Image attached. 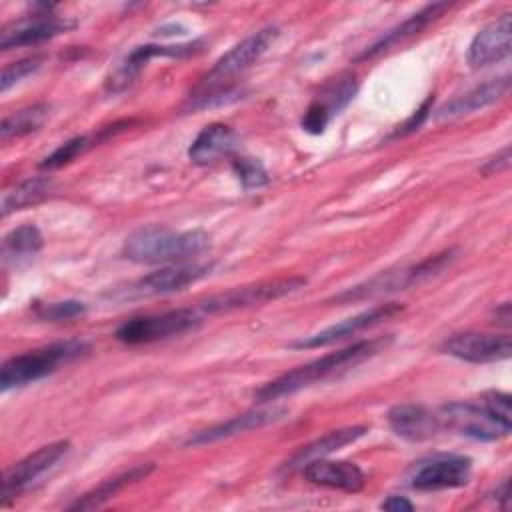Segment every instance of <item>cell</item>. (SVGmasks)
Here are the masks:
<instances>
[{
	"instance_id": "36",
	"label": "cell",
	"mask_w": 512,
	"mask_h": 512,
	"mask_svg": "<svg viewBox=\"0 0 512 512\" xmlns=\"http://www.w3.org/2000/svg\"><path fill=\"white\" fill-rule=\"evenodd\" d=\"M510 164V148L504 146L494 158L486 160V164L482 166V174H494V172H502L506 170Z\"/></svg>"
},
{
	"instance_id": "4",
	"label": "cell",
	"mask_w": 512,
	"mask_h": 512,
	"mask_svg": "<svg viewBox=\"0 0 512 512\" xmlns=\"http://www.w3.org/2000/svg\"><path fill=\"white\" fill-rule=\"evenodd\" d=\"M202 312L196 308H176L162 314L150 316H136L126 320L116 330V340L136 346V344H150L156 340H164L170 336H178L182 332L192 330L202 322Z\"/></svg>"
},
{
	"instance_id": "2",
	"label": "cell",
	"mask_w": 512,
	"mask_h": 512,
	"mask_svg": "<svg viewBox=\"0 0 512 512\" xmlns=\"http://www.w3.org/2000/svg\"><path fill=\"white\" fill-rule=\"evenodd\" d=\"M210 248V236L204 230H170L146 226L132 232L122 246L128 260L138 264L184 262Z\"/></svg>"
},
{
	"instance_id": "20",
	"label": "cell",
	"mask_w": 512,
	"mask_h": 512,
	"mask_svg": "<svg viewBox=\"0 0 512 512\" xmlns=\"http://www.w3.org/2000/svg\"><path fill=\"white\" fill-rule=\"evenodd\" d=\"M510 90V76L504 74V76H498V78H492L472 90H468L466 94L446 102L444 106L438 108L436 112V118L438 120H444V118H454V116H464V114H472L476 110H482L490 104H494L496 100H500L506 92Z\"/></svg>"
},
{
	"instance_id": "25",
	"label": "cell",
	"mask_w": 512,
	"mask_h": 512,
	"mask_svg": "<svg viewBox=\"0 0 512 512\" xmlns=\"http://www.w3.org/2000/svg\"><path fill=\"white\" fill-rule=\"evenodd\" d=\"M52 188V182L44 176H34L26 178L20 184H16L12 190L4 192L2 202H0V212L2 216H8L16 210H24L28 206H34L42 202Z\"/></svg>"
},
{
	"instance_id": "17",
	"label": "cell",
	"mask_w": 512,
	"mask_h": 512,
	"mask_svg": "<svg viewBox=\"0 0 512 512\" xmlns=\"http://www.w3.org/2000/svg\"><path fill=\"white\" fill-rule=\"evenodd\" d=\"M388 424L396 436L410 442H422L432 438L440 430L442 422L424 406L396 404L388 412Z\"/></svg>"
},
{
	"instance_id": "15",
	"label": "cell",
	"mask_w": 512,
	"mask_h": 512,
	"mask_svg": "<svg viewBox=\"0 0 512 512\" xmlns=\"http://www.w3.org/2000/svg\"><path fill=\"white\" fill-rule=\"evenodd\" d=\"M198 42H190V44H174V46H158V44H144L134 48L130 54H126V58L112 70V74L106 78V88L110 92H120L124 88H128L138 74L142 72V68L156 56H188L194 54L198 50Z\"/></svg>"
},
{
	"instance_id": "34",
	"label": "cell",
	"mask_w": 512,
	"mask_h": 512,
	"mask_svg": "<svg viewBox=\"0 0 512 512\" xmlns=\"http://www.w3.org/2000/svg\"><path fill=\"white\" fill-rule=\"evenodd\" d=\"M330 118H332L330 110H328L320 100H316V102H312V104L308 106V110L304 112V116H302V128H304L306 132H310V134H322L324 128L328 126Z\"/></svg>"
},
{
	"instance_id": "9",
	"label": "cell",
	"mask_w": 512,
	"mask_h": 512,
	"mask_svg": "<svg viewBox=\"0 0 512 512\" xmlns=\"http://www.w3.org/2000/svg\"><path fill=\"white\" fill-rule=\"evenodd\" d=\"M438 418L458 434L484 442L508 436L512 430L498 422L482 404L472 402H450L442 406V414Z\"/></svg>"
},
{
	"instance_id": "8",
	"label": "cell",
	"mask_w": 512,
	"mask_h": 512,
	"mask_svg": "<svg viewBox=\"0 0 512 512\" xmlns=\"http://www.w3.org/2000/svg\"><path fill=\"white\" fill-rule=\"evenodd\" d=\"M472 472V460L460 454H438L422 460L410 474V486L416 490H446L466 486Z\"/></svg>"
},
{
	"instance_id": "10",
	"label": "cell",
	"mask_w": 512,
	"mask_h": 512,
	"mask_svg": "<svg viewBox=\"0 0 512 512\" xmlns=\"http://www.w3.org/2000/svg\"><path fill=\"white\" fill-rule=\"evenodd\" d=\"M76 26L74 20L56 16L50 10L26 16L2 28L0 32V48H22V46H36L40 42L52 40Z\"/></svg>"
},
{
	"instance_id": "7",
	"label": "cell",
	"mask_w": 512,
	"mask_h": 512,
	"mask_svg": "<svg viewBox=\"0 0 512 512\" xmlns=\"http://www.w3.org/2000/svg\"><path fill=\"white\" fill-rule=\"evenodd\" d=\"M70 448L68 440H58L52 444H46L32 454L24 456L16 464H12L2 478V496L0 502L6 506L12 498L28 490L42 474H46Z\"/></svg>"
},
{
	"instance_id": "31",
	"label": "cell",
	"mask_w": 512,
	"mask_h": 512,
	"mask_svg": "<svg viewBox=\"0 0 512 512\" xmlns=\"http://www.w3.org/2000/svg\"><path fill=\"white\" fill-rule=\"evenodd\" d=\"M86 306L78 300H62V302H50L44 304L36 310L38 318L50 320V322H60V320H70L76 316H82Z\"/></svg>"
},
{
	"instance_id": "5",
	"label": "cell",
	"mask_w": 512,
	"mask_h": 512,
	"mask_svg": "<svg viewBox=\"0 0 512 512\" xmlns=\"http://www.w3.org/2000/svg\"><path fill=\"white\" fill-rule=\"evenodd\" d=\"M304 284H306L304 276H284V278L262 280L246 286H236L216 296H210L208 300L198 304V310L202 314H220V312H232L248 306H258V304H266L282 296H288L300 290Z\"/></svg>"
},
{
	"instance_id": "1",
	"label": "cell",
	"mask_w": 512,
	"mask_h": 512,
	"mask_svg": "<svg viewBox=\"0 0 512 512\" xmlns=\"http://www.w3.org/2000/svg\"><path fill=\"white\" fill-rule=\"evenodd\" d=\"M392 342V336L386 338H370V340H360L354 342L346 348H340L336 352L324 354L322 358H316L304 366H298L282 376H278L276 380L264 384L262 388L256 390L254 398L258 402H272L278 400L282 396L294 394L314 382H322L342 370H348L372 356H376L378 352H382L388 344Z\"/></svg>"
},
{
	"instance_id": "23",
	"label": "cell",
	"mask_w": 512,
	"mask_h": 512,
	"mask_svg": "<svg viewBox=\"0 0 512 512\" xmlns=\"http://www.w3.org/2000/svg\"><path fill=\"white\" fill-rule=\"evenodd\" d=\"M368 432L366 426H346V428H338V430H332L320 438H316L314 442L298 448L290 460L286 462V468L292 470V468H298V466H304L308 464L310 460H316V458H324L326 454L330 452H336L352 442H356L358 438H362L364 434Z\"/></svg>"
},
{
	"instance_id": "24",
	"label": "cell",
	"mask_w": 512,
	"mask_h": 512,
	"mask_svg": "<svg viewBox=\"0 0 512 512\" xmlns=\"http://www.w3.org/2000/svg\"><path fill=\"white\" fill-rule=\"evenodd\" d=\"M154 470L152 464H138L114 478H108V480H102L94 490L86 492L82 498H78L70 510H94L98 506H102L104 502H108L110 498H114L118 492H122L126 486L138 482V480H144L150 472Z\"/></svg>"
},
{
	"instance_id": "3",
	"label": "cell",
	"mask_w": 512,
	"mask_h": 512,
	"mask_svg": "<svg viewBox=\"0 0 512 512\" xmlns=\"http://www.w3.org/2000/svg\"><path fill=\"white\" fill-rule=\"evenodd\" d=\"M86 350L88 344L82 340H62L38 350L12 356L0 368V388L10 390L32 384L56 372L62 364L80 358L82 354H86Z\"/></svg>"
},
{
	"instance_id": "26",
	"label": "cell",
	"mask_w": 512,
	"mask_h": 512,
	"mask_svg": "<svg viewBox=\"0 0 512 512\" xmlns=\"http://www.w3.org/2000/svg\"><path fill=\"white\" fill-rule=\"evenodd\" d=\"M44 240L40 230L34 224H22L10 230L2 240V258L4 262H20L40 252Z\"/></svg>"
},
{
	"instance_id": "11",
	"label": "cell",
	"mask_w": 512,
	"mask_h": 512,
	"mask_svg": "<svg viewBox=\"0 0 512 512\" xmlns=\"http://www.w3.org/2000/svg\"><path fill=\"white\" fill-rule=\"evenodd\" d=\"M444 354L472 364L500 362L510 358L512 340L508 334H482V332H460L446 338L440 346Z\"/></svg>"
},
{
	"instance_id": "29",
	"label": "cell",
	"mask_w": 512,
	"mask_h": 512,
	"mask_svg": "<svg viewBox=\"0 0 512 512\" xmlns=\"http://www.w3.org/2000/svg\"><path fill=\"white\" fill-rule=\"evenodd\" d=\"M358 90V82L354 74H342L340 78H336L322 94L320 102L330 110V114H338L356 94Z\"/></svg>"
},
{
	"instance_id": "14",
	"label": "cell",
	"mask_w": 512,
	"mask_h": 512,
	"mask_svg": "<svg viewBox=\"0 0 512 512\" xmlns=\"http://www.w3.org/2000/svg\"><path fill=\"white\" fill-rule=\"evenodd\" d=\"M512 50V18L502 14L486 24L470 42L468 64L472 68H484L504 60Z\"/></svg>"
},
{
	"instance_id": "27",
	"label": "cell",
	"mask_w": 512,
	"mask_h": 512,
	"mask_svg": "<svg viewBox=\"0 0 512 512\" xmlns=\"http://www.w3.org/2000/svg\"><path fill=\"white\" fill-rule=\"evenodd\" d=\"M48 112H50V106L46 102H38L6 116L0 124V138L10 140V138H20L30 132H36L48 118Z\"/></svg>"
},
{
	"instance_id": "28",
	"label": "cell",
	"mask_w": 512,
	"mask_h": 512,
	"mask_svg": "<svg viewBox=\"0 0 512 512\" xmlns=\"http://www.w3.org/2000/svg\"><path fill=\"white\" fill-rule=\"evenodd\" d=\"M96 142H98V136H96V134H94V136H86V134L74 136V138L66 140L64 144H60L52 154H48V156L40 162V168H44V170L60 168V166L72 162L78 154H82L86 148H90V146L96 144Z\"/></svg>"
},
{
	"instance_id": "35",
	"label": "cell",
	"mask_w": 512,
	"mask_h": 512,
	"mask_svg": "<svg viewBox=\"0 0 512 512\" xmlns=\"http://www.w3.org/2000/svg\"><path fill=\"white\" fill-rule=\"evenodd\" d=\"M430 110H432V96L426 98L424 104H422L402 126H398V130H396L392 136H406V134L418 130V128L422 126V122L428 118V112H430Z\"/></svg>"
},
{
	"instance_id": "22",
	"label": "cell",
	"mask_w": 512,
	"mask_h": 512,
	"mask_svg": "<svg viewBox=\"0 0 512 512\" xmlns=\"http://www.w3.org/2000/svg\"><path fill=\"white\" fill-rule=\"evenodd\" d=\"M412 284H420L414 266L398 268V270H386V272H380V274L372 276L364 284H358V286L338 294L334 300L336 302H358V300L374 298V296H380V294L404 290Z\"/></svg>"
},
{
	"instance_id": "39",
	"label": "cell",
	"mask_w": 512,
	"mask_h": 512,
	"mask_svg": "<svg viewBox=\"0 0 512 512\" xmlns=\"http://www.w3.org/2000/svg\"><path fill=\"white\" fill-rule=\"evenodd\" d=\"M496 320L500 322V324H504V326H508L510 322V304L508 302H504L500 308H496Z\"/></svg>"
},
{
	"instance_id": "12",
	"label": "cell",
	"mask_w": 512,
	"mask_h": 512,
	"mask_svg": "<svg viewBox=\"0 0 512 512\" xmlns=\"http://www.w3.org/2000/svg\"><path fill=\"white\" fill-rule=\"evenodd\" d=\"M404 310L402 304H396V302H388V304H378L370 310H364L356 316H350L338 324H332L316 334H310V336H304L296 342H292V348H320V346H328V344H334L338 340H344L348 336H354L366 328H372L380 322H386L394 316H398L400 312Z\"/></svg>"
},
{
	"instance_id": "38",
	"label": "cell",
	"mask_w": 512,
	"mask_h": 512,
	"mask_svg": "<svg viewBox=\"0 0 512 512\" xmlns=\"http://www.w3.org/2000/svg\"><path fill=\"white\" fill-rule=\"evenodd\" d=\"M496 500L502 502V508H508V502H510V484H508V480H504L502 486L496 490Z\"/></svg>"
},
{
	"instance_id": "19",
	"label": "cell",
	"mask_w": 512,
	"mask_h": 512,
	"mask_svg": "<svg viewBox=\"0 0 512 512\" xmlns=\"http://www.w3.org/2000/svg\"><path fill=\"white\" fill-rule=\"evenodd\" d=\"M450 8L448 2H432V4H426L422 10L414 12L410 18H406L402 24L390 28L384 36H380L374 44H370L356 60H368V58H374L386 50H390L392 46L412 38L414 34L422 32L430 22H434L436 18H440L446 10Z\"/></svg>"
},
{
	"instance_id": "13",
	"label": "cell",
	"mask_w": 512,
	"mask_h": 512,
	"mask_svg": "<svg viewBox=\"0 0 512 512\" xmlns=\"http://www.w3.org/2000/svg\"><path fill=\"white\" fill-rule=\"evenodd\" d=\"M210 264H172L164 266L156 272H150L136 282H132L124 296H158V294H170L184 290L186 286L198 282L206 274H210Z\"/></svg>"
},
{
	"instance_id": "16",
	"label": "cell",
	"mask_w": 512,
	"mask_h": 512,
	"mask_svg": "<svg viewBox=\"0 0 512 512\" xmlns=\"http://www.w3.org/2000/svg\"><path fill=\"white\" fill-rule=\"evenodd\" d=\"M302 474L312 484L350 492V494L360 492L366 484L364 472L354 462H348V460L316 458L302 466Z\"/></svg>"
},
{
	"instance_id": "18",
	"label": "cell",
	"mask_w": 512,
	"mask_h": 512,
	"mask_svg": "<svg viewBox=\"0 0 512 512\" xmlns=\"http://www.w3.org/2000/svg\"><path fill=\"white\" fill-rule=\"evenodd\" d=\"M286 414L284 408H262V410H250V412H244V414H238L222 424H216V426H210L206 430H200L196 432L194 436L188 438V446H202V444H210V442H218V440H224V438H230V436H236V434H242V432H248V430H254V428H260V426H266L270 422H276L280 420L282 416Z\"/></svg>"
},
{
	"instance_id": "33",
	"label": "cell",
	"mask_w": 512,
	"mask_h": 512,
	"mask_svg": "<svg viewBox=\"0 0 512 512\" xmlns=\"http://www.w3.org/2000/svg\"><path fill=\"white\" fill-rule=\"evenodd\" d=\"M498 422L512 428V410H510V396L504 392H486L480 402Z\"/></svg>"
},
{
	"instance_id": "21",
	"label": "cell",
	"mask_w": 512,
	"mask_h": 512,
	"mask_svg": "<svg viewBox=\"0 0 512 512\" xmlns=\"http://www.w3.org/2000/svg\"><path fill=\"white\" fill-rule=\"evenodd\" d=\"M238 144L236 132L220 122L208 124L200 130L188 148V158L198 166L214 164L216 160L228 156Z\"/></svg>"
},
{
	"instance_id": "32",
	"label": "cell",
	"mask_w": 512,
	"mask_h": 512,
	"mask_svg": "<svg viewBox=\"0 0 512 512\" xmlns=\"http://www.w3.org/2000/svg\"><path fill=\"white\" fill-rule=\"evenodd\" d=\"M40 58H22L18 62H12L8 66H4L2 70V78H0V90L6 92L10 90L14 84H18L20 80H24L26 76H30L32 72H36L40 68Z\"/></svg>"
},
{
	"instance_id": "30",
	"label": "cell",
	"mask_w": 512,
	"mask_h": 512,
	"mask_svg": "<svg viewBox=\"0 0 512 512\" xmlns=\"http://www.w3.org/2000/svg\"><path fill=\"white\" fill-rule=\"evenodd\" d=\"M232 170H234L236 178L240 180V184L246 190L260 188V186L268 184V172L264 170V166L256 158H248V156L236 158L232 162Z\"/></svg>"
},
{
	"instance_id": "6",
	"label": "cell",
	"mask_w": 512,
	"mask_h": 512,
	"mask_svg": "<svg viewBox=\"0 0 512 512\" xmlns=\"http://www.w3.org/2000/svg\"><path fill=\"white\" fill-rule=\"evenodd\" d=\"M278 34H280V30L276 26H266V28H260L258 32L250 34L248 38H244L242 42L232 46L226 54H222L216 60V64L210 68V72L206 74V78L200 86L214 90L216 84L246 70L248 66H252L256 60H260L268 52V48L276 42Z\"/></svg>"
},
{
	"instance_id": "37",
	"label": "cell",
	"mask_w": 512,
	"mask_h": 512,
	"mask_svg": "<svg viewBox=\"0 0 512 512\" xmlns=\"http://www.w3.org/2000/svg\"><path fill=\"white\" fill-rule=\"evenodd\" d=\"M382 510H390V512H412L414 504L406 498V496H388L382 504Z\"/></svg>"
}]
</instances>
